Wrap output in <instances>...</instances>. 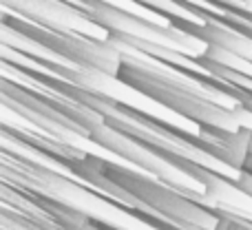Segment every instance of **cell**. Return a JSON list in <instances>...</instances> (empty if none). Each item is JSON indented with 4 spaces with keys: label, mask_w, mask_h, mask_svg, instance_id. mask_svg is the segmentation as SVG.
Here are the masks:
<instances>
[{
    "label": "cell",
    "mask_w": 252,
    "mask_h": 230,
    "mask_svg": "<svg viewBox=\"0 0 252 230\" xmlns=\"http://www.w3.org/2000/svg\"><path fill=\"white\" fill-rule=\"evenodd\" d=\"M16 29L20 33L29 35L38 44H44L47 49L60 53L69 62L78 65L80 69L97 71L109 78L120 80V73L124 69V53L122 47L113 38H102V35H80L71 31H62L60 27L51 25H22L16 22Z\"/></svg>",
    "instance_id": "obj_1"
},
{
    "label": "cell",
    "mask_w": 252,
    "mask_h": 230,
    "mask_svg": "<svg viewBox=\"0 0 252 230\" xmlns=\"http://www.w3.org/2000/svg\"><path fill=\"white\" fill-rule=\"evenodd\" d=\"M199 58H204V60H208V62H215V65H219V66H226V69H230V71H237V73L252 78V60L239 56V53L232 51V49L221 47V44H206L204 53H201Z\"/></svg>",
    "instance_id": "obj_2"
},
{
    "label": "cell",
    "mask_w": 252,
    "mask_h": 230,
    "mask_svg": "<svg viewBox=\"0 0 252 230\" xmlns=\"http://www.w3.org/2000/svg\"><path fill=\"white\" fill-rule=\"evenodd\" d=\"M237 184H239V188H244L252 197V170H241L239 177H237Z\"/></svg>",
    "instance_id": "obj_3"
}]
</instances>
